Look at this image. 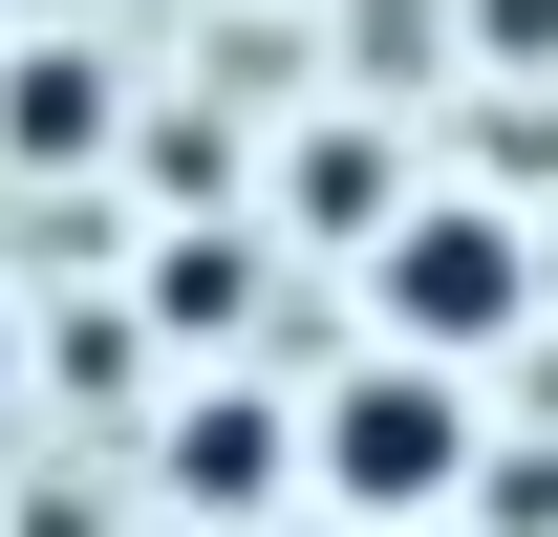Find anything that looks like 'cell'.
<instances>
[{"instance_id":"obj_1","label":"cell","mask_w":558,"mask_h":537,"mask_svg":"<svg viewBox=\"0 0 558 537\" xmlns=\"http://www.w3.org/2000/svg\"><path fill=\"white\" fill-rule=\"evenodd\" d=\"M365 301H387V323H409L429 366H451V344H494L515 301H537V259H515V215L429 194V215H387V237H365Z\"/></svg>"},{"instance_id":"obj_2","label":"cell","mask_w":558,"mask_h":537,"mask_svg":"<svg viewBox=\"0 0 558 537\" xmlns=\"http://www.w3.org/2000/svg\"><path fill=\"white\" fill-rule=\"evenodd\" d=\"M323 494H344L365 537H387V516H429V494H473V408L429 387V366H365V387L323 408Z\"/></svg>"},{"instance_id":"obj_3","label":"cell","mask_w":558,"mask_h":537,"mask_svg":"<svg viewBox=\"0 0 558 537\" xmlns=\"http://www.w3.org/2000/svg\"><path fill=\"white\" fill-rule=\"evenodd\" d=\"M172 473H194L215 516H258V494H279V408H194V430H172Z\"/></svg>"},{"instance_id":"obj_4","label":"cell","mask_w":558,"mask_h":537,"mask_svg":"<svg viewBox=\"0 0 558 537\" xmlns=\"http://www.w3.org/2000/svg\"><path fill=\"white\" fill-rule=\"evenodd\" d=\"M0 130H22V172L86 151V130H108V65H22V86H0Z\"/></svg>"},{"instance_id":"obj_5","label":"cell","mask_w":558,"mask_h":537,"mask_svg":"<svg viewBox=\"0 0 558 537\" xmlns=\"http://www.w3.org/2000/svg\"><path fill=\"white\" fill-rule=\"evenodd\" d=\"M473 44H494V65H537V44H558V0H473Z\"/></svg>"},{"instance_id":"obj_6","label":"cell","mask_w":558,"mask_h":537,"mask_svg":"<svg viewBox=\"0 0 558 537\" xmlns=\"http://www.w3.org/2000/svg\"><path fill=\"white\" fill-rule=\"evenodd\" d=\"M344 537H365V516H344Z\"/></svg>"}]
</instances>
